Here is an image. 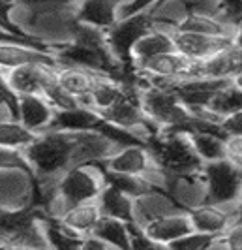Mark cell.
<instances>
[{"mask_svg": "<svg viewBox=\"0 0 242 250\" xmlns=\"http://www.w3.org/2000/svg\"><path fill=\"white\" fill-rule=\"evenodd\" d=\"M235 43L242 47V21L239 23V26H237V34H235Z\"/></svg>", "mask_w": 242, "mask_h": 250, "instance_id": "43", "label": "cell"}, {"mask_svg": "<svg viewBox=\"0 0 242 250\" xmlns=\"http://www.w3.org/2000/svg\"><path fill=\"white\" fill-rule=\"evenodd\" d=\"M130 0H79L75 17L87 25L109 30L120 19V10Z\"/></svg>", "mask_w": 242, "mask_h": 250, "instance_id": "16", "label": "cell"}, {"mask_svg": "<svg viewBox=\"0 0 242 250\" xmlns=\"http://www.w3.org/2000/svg\"><path fill=\"white\" fill-rule=\"evenodd\" d=\"M143 228L147 229V233L150 237L156 239L158 243H162L167 249L173 241H177L182 235L190 233L193 229V224H191L188 209H179V211H171V213L154 218Z\"/></svg>", "mask_w": 242, "mask_h": 250, "instance_id": "15", "label": "cell"}, {"mask_svg": "<svg viewBox=\"0 0 242 250\" xmlns=\"http://www.w3.org/2000/svg\"><path fill=\"white\" fill-rule=\"evenodd\" d=\"M41 228H43V235H45V241H47V247H51V249L72 250L83 247V237L85 235L77 233L75 229L66 226L58 216L45 213V216L41 218Z\"/></svg>", "mask_w": 242, "mask_h": 250, "instance_id": "23", "label": "cell"}, {"mask_svg": "<svg viewBox=\"0 0 242 250\" xmlns=\"http://www.w3.org/2000/svg\"><path fill=\"white\" fill-rule=\"evenodd\" d=\"M98 205L102 209V214L120 218L124 222H137L135 220V198L128 196L126 192L118 190L113 185H105L98 198Z\"/></svg>", "mask_w": 242, "mask_h": 250, "instance_id": "20", "label": "cell"}, {"mask_svg": "<svg viewBox=\"0 0 242 250\" xmlns=\"http://www.w3.org/2000/svg\"><path fill=\"white\" fill-rule=\"evenodd\" d=\"M45 209L36 203L23 209H4L0 207V235L8 239L12 247H47L43 235L41 218Z\"/></svg>", "mask_w": 242, "mask_h": 250, "instance_id": "4", "label": "cell"}, {"mask_svg": "<svg viewBox=\"0 0 242 250\" xmlns=\"http://www.w3.org/2000/svg\"><path fill=\"white\" fill-rule=\"evenodd\" d=\"M175 28L188 30V32H199V34H212V36H235L237 34V26L225 21L222 15L197 12L184 15Z\"/></svg>", "mask_w": 242, "mask_h": 250, "instance_id": "21", "label": "cell"}, {"mask_svg": "<svg viewBox=\"0 0 242 250\" xmlns=\"http://www.w3.org/2000/svg\"><path fill=\"white\" fill-rule=\"evenodd\" d=\"M242 201L235 205H210V203H199L195 207H190L191 224L193 229L212 233V235H223L237 220V211Z\"/></svg>", "mask_w": 242, "mask_h": 250, "instance_id": "11", "label": "cell"}, {"mask_svg": "<svg viewBox=\"0 0 242 250\" xmlns=\"http://www.w3.org/2000/svg\"><path fill=\"white\" fill-rule=\"evenodd\" d=\"M233 83H235L237 87H241V88H242V72H241V74H237L235 77H233Z\"/></svg>", "mask_w": 242, "mask_h": 250, "instance_id": "44", "label": "cell"}, {"mask_svg": "<svg viewBox=\"0 0 242 250\" xmlns=\"http://www.w3.org/2000/svg\"><path fill=\"white\" fill-rule=\"evenodd\" d=\"M220 10L225 21L239 26V23L242 21V0H220Z\"/></svg>", "mask_w": 242, "mask_h": 250, "instance_id": "37", "label": "cell"}, {"mask_svg": "<svg viewBox=\"0 0 242 250\" xmlns=\"http://www.w3.org/2000/svg\"><path fill=\"white\" fill-rule=\"evenodd\" d=\"M19 6L34 10V8H51V6H66V4H75L79 0H17Z\"/></svg>", "mask_w": 242, "mask_h": 250, "instance_id": "41", "label": "cell"}, {"mask_svg": "<svg viewBox=\"0 0 242 250\" xmlns=\"http://www.w3.org/2000/svg\"><path fill=\"white\" fill-rule=\"evenodd\" d=\"M214 249L242 250V222L233 224L223 235H220L214 243Z\"/></svg>", "mask_w": 242, "mask_h": 250, "instance_id": "36", "label": "cell"}, {"mask_svg": "<svg viewBox=\"0 0 242 250\" xmlns=\"http://www.w3.org/2000/svg\"><path fill=\"white\" fill-rule=\"evenodd\" d=\"M60 64H45V62H32L13 68L6 72L8 81L12 88L21 96V94H43L45 87L56 79Z\"/></svg>", "mask_w": 242, "mask_h": 250, "instance_id": "10", "label": "cell"}, {"mask_svg": "<svg viewBox=\"0 0 242 250\" xmlns=\"http://www.w3.org/2000/svg\"><path fill=\"white\" fill-rule=\"evenodd\" d=\"M130 229V249L133 250H152V249H166L162 243H158L156 239H152L147 229L139 224V222H130L128 224Z\"/></svg>", "mask_w": 242, "mask_h": 250, "instance_id": "34", "label": "cell"}, {"mask_svg": "<svg viewBox=\"0 0 242 250\" xmlns=\"http://www.w3.org/2000/svg\"><path fill=\"white\" fill-rule=\"evenodd\" d=\"M147 145L167 177L197 175L203 169L205 162L193 149L188 132L160 130L147 139Z\"/></svg>", "mask_w": 242, "mask_h": 250, "instance_id": "3", "label": "cell"}, {"mask_svg": "<svg viewBox=\"0 0 242 250\" xmlns=\"http://www.w3.org/2000/svg\"><path fill=\"white\" fill-rule=\"evenodd\" d=\"M220 130L225 134V138L231 136H242V109L233 115H227L222 119L220 123Z\"/></svg>", "mask_w": 242, "mask_h": 250, "instance_id": "38", "label": "cell"}, {"mask_svg": "<svg viewBox=\"0 0 242 250\" xmlns=\"http://www.w3.org/2000/svg\"><path fill=\"white\" fill-rule=\"evenodd\" d=\"M116 149V143L94 130H45L23 152L34 169V181L51 183L74 166L107 160Z\"/></svg>", "mask_w": 242, "mask_h": 250, "instance_id": "1", "label": "cell"}, {"mask_svg": "<svg viewBox=\"0 0 242 250\" xmlns=\"http://www.w3.org/2000/svg\"><path fill=\"white\" fill-rule=\"evenodd\" d=\"M92 233H96L98 237L107 241L113 249H120V250L130 249V229H128V222L120 220V218H113V216L102 214L100 222L96 224Z\"/></svg>", "mask_w": 242, "mask_h": 250, "instance_id": "29", "label": "cell"}, {"mask_svg": "<svg viewBox=\"0 0 242 250\" xmlns=\"http://www.w3.org/2000/svg\"><path fill=\"white\" fill-rule=\"evenodd\" d=\"M17 119L28 130L41 134L51 128V123L55 119V107L43 94H21Z\"/></svg>", "mask_w": 242, "mask_h": 250, "instance_id": "17", "label": "cell"}, {"mask_svg": "<svg viewBox=\"0 0 242 250\" xmlns=\"http://www.w3.org/2000/svg\"><path fill=\"white\" fill-rule=\"evenodd\" d=\"M205 183L203 203L210 205H235L242 198V167L222 158L205 162L201 169Z\"/></svg>", "mask_w": 242, "mask_h": 250, "instance_id": "5", "label": "cell"}, {"mask_svg": "<svg viewBox=\"0 0 242 250\" xmlns=\"http://www.w3.org/2000/svg\"><path fill=\"white\" fill-rule=\"evenodd\" d=\"M36 138H38V134L28 130L19 119H15V117L0 119V147L25 150L28 145L34 143Z\"/></svg>", "mask_w": 242, "mask_h": 250, "instance_id": "27", "label": "cell"}, {"mask_svg": "<svg viewBox=\"0 0 242 250\" xmlns=\"http://www.w3.org/2000/svg\"><path fill=\"white\" fill-rule=\"evenodd\" d=\"M32 62L60 64L53 51L39 49V47L13 42V40H0V70L2 72H10L13 68Z\"/></svg>", "mask_w": 242, "mask_h": 250, "instance_id": "13", "label": "cell"}, {"mask_svg": "<svg viewBox=\"0 0 242 250\" xmlns=\"http://www.w3.org/2000/svg\"><path fill=\"white\" fill-rule=\"evenodd\" d=\"M85 250H105V249H113L107 241H103L102 237H98L96 233H89L83 237V247Z\"/></svg>", "mask_w": 242, "mask_h": 250, "instance_id": "42", "label": "cell"}, {"mask_svg": "<svg viewBox=\"0 0 242 250\" xmlns=\"http://www.w3.org/2000/svg\"><path fill=\"white\" fill-rule=\"evenodd\" d=\"M0 104L6 105L10 113L17 119V111H19V94L15 92L8 81L6 72L0 70Z\"/></svg>", "mask_w": 242, "mask_h": 250, "instance_id": "35", "label": "cell"}, {"mask_svg": "<svg viewBox=\"0 0 242 250\" xmlns=\"http://www.w3.org/2000/svg\"><path fill=\"white\" fill-rule=\"evenodd\" d=\"M150 79V77H149ZM158 81V79H152ZM231 79H214V77H188V79H177V81H158L175 90L184 105H188L191 111L195 109H206L212 96Z\"/></svg>", "mask_w": 242, "mask_h": 250, "instance_id": "9", "label": "cell"}, {"mask_svg": "<svg viewBox=\"0 0 242 250\" xmlns=\"http://www.w3.org/2000/svg\"><path fill=\"white\" fill-rule=\"evenodd\" d=\"M43 96L49 100L55 111H62V109H72V107H77L81 105V102L77 96H74L72 92H68L66 88L58 83V79H53L51 83L45 87L43 90Z\"/></svg>", "mask_w": 242, "mask_h": 250, "instance_id": "32", "label": "cell"}, {"mask_svg": "<svg viewBox=\"0 0 242 250\" xmlns=\"http://www.w3.org/2000/svg\"><path fill=\"white\" fill-rule=\"evenodd\" d=\"M17 6H19L17 0H0V30H4V32H8V34H13V36L30 40V42H47V40H41V38L26 32L23 26L17 25V23L13 21L12 12Z\"/></svg>", "mask_w": 242, "mask_h": 250, "instance_id": "30", "label": "cell"}, {"mask_svg": "<svg viewBox=\"0 0 242 250\" xmlns=\"http://www.w3.org/2000/svg\"><path fill=\"white\" fill-rule=\"evenodd\" d=\"M220 235H212V233H205V231H197L191 229L190 233L182 235L177 241H173L167 249L173 250H210L214 249V243Z\"/></svg>", "mask_w": 242, "mask_h": 250, "instance_id": "31", "label": "cell"}, {"mask_svg": "<svg viewBox=\"0 0 242 250\" xmlns=\"http://www.w3.org/2000/svg\"><path fill=\"white\" fill-rule=\"evenodd\" d=\"M100 164L109 171L145 177V179L152 181L154 185L166 188L167 175L164 173V169L158 166L152 150L149 149L147 143H135V145L118 147L107 160H103Z\"/></svg>", "mask_w": 242, "mask_h": 250, "instance_id": "7", "label": "cell"}, {"mask_svg": "<svg viewBox=\"0 0 242 250\" xmlns=\"http://www.w3.org/2000/svg\"><path fill=\"white\" fill-rule=\"evenodd\" d=\"M100 75L105 74H98V72L77 68V66H60L58 72H56V79L68 92L77 96L79 102L83 104L90 96V92H92V88H94Z\"/></svg>", "mask_w": 242, "mask_h": 250, "instance_id": "22", "label": "cell"}, {"mask_svg": "<svg viewBox=\"0 0 242 250\" xmlns=\"http://www.w3.org/2000/svg\"><path fill=\"white\" fill-rule=\"evenodd\" d=\"M190 141L195 152L201 156L203 162H214L225 158V136L222 132L212 130H193L188 132Z\"/></svg>", "mask_w": 242, "mask_h": 250, "instance_id": "25", "label": "cell"}, {"mask_svg": "<svg viewBox=\"0 0 242 250\" xmlns=\"http://www.w3.org/2000/svg\"><path fill=\"white\" fill-rule=\"evenodd\" d=\"M156 23V17L150 10L131 13L120 17L115 25L107 30V43L115 59L126 68H135L133 64V47L147 32H150Z\"/></svg>", "mask_w": 242, "mask_h": 250, "instance_id": "6", "label": "cell"}, {"mask_svg": "<svg viewBox=\"0 0 242 250\" xmlns=\"http://www.w3.org/2000/svg\"><path fill=\"white\" fill-rule=\"evenodd\" d=\"M206 109L210 113H214L216 117L223 119L227 115L241 111L242 109V88L237 87L231 79L229 83H225L223 87L218 90L216 94L212 96L210 104L206 105Z\"/></svg>", "mask_w": 242, "mask_h": 250, "instance_id": "28", "label": "cell"}, {"mask_svg": "<svg viewBox=\"0 0 242 250\" xmlns=\"http://www.w3.org/2000/svg\"><path fill=\"white\" fill-rule=\"evenodd\" d=\"M0 169H17L23 171L30 179H34V169L25 156V152L19 149H10V147H0Z\"/></svg>", "mask_w": 242, "mask_h": 250, "instance_id": "33", "label": "cell"}, {"mask_svg": "<svg viewBox=\"0 0 242 250\" xmlns=\"http://www.w3.org/2000/svg\"><path fill=\"white\" fill-rule=\"evenodd\" d=\"M225 158L242 167V136H231L225 139Z\"/></svg>", "mask_w": 242, "mask_h": 250, "instance_id": "39", "label": "cell"}, {"mask_svg": "<svg viewBox=\"0 0 242 250\" xmlns=\"http://www.w3.org/2000/svg\"><path fill=\"white\" fill-rule=\"evenodd\" d=\"M103 117L89 105H77L72 109L55 111V119L49 130H72V132H83V130H98L102 125Z\"/></svg>", "mask_w": 242, "mask_h": 250, "instance_id": "19", "label": "cell"}, {"mask_svg": "<svg viewBox=\"0 0 242 250\" xmlns=\"http://www.w3.org/2000/svg\"><path fill=\"white\" fill-rule=\"evenodd\" d=\"M171 34L175 42V49L191 61H206L218 55L220 51L235 45V36H212V34H199L179 28H171Z\"/></svg>", "mask_w": 242, "mask_h": 250, "instance_id": "8", "label": "cell"}, {"mask_svg": "<svg viewBox=\"0 0 242 250\" xmlns=\"http://www.w3.org/2000/svg\"><path fill=\"white\" fill-rule=\"evenodd\" d=\"M241 201H242V198H241Z\"/></svg>", "mask_w": 242, "mask_h": 250, "instance_id": "45", "label": "cell"}, {"mask_svg": "<svg viewBox=\"0 0 242 250\" xmlns=\"http://www.w3.org/2000/svg\"><path fill=\"white\" fill-rule=\"evenodd\" d=\"M160 0H130L122 6L120 10V17H126V15H131V13H139L145 12V10H150L158 4Z\"/></svg>", "mask_w": 242, "mask_h": 250, "instance_id": "40", "label": "cell"}, {"mask_svg": "<svg viewBox=\"0 0 242 250\" xmlns=\"http://www.w3.org/2000/svg\"><path fill=\"white\" fill-rule=\"evenodd\" d=\"M197 61H191L188 57L180 55L179 51H171L158 55L150 61L143 62L141 66H135L139 72L158 81H177V79H188L191 75V70Z\"/></svg>", "mask_w": 242, "mask_h": 250, "instance_id": "12", "label": "cell"}, {"mask_svg": "<svg viewBox=\"0 0 242 250\" xmlns=\"http://www.w3.org/2000/svg\"><path fill=\"white\" fill-rule=\"evenodd\" d=\"M105 187V177L100 164H79L64 171L56 179L55 196L47 205V213L53 216L60 214L79 203L96 201Z\"/></svg>", "mask_w": 242, "mask_h": 250, "instance_id": "2", "label": "cell"}, {"mask_svg": "<svg viewBox=\"0 0 242 250\" xmlns=\"http://www.w3.org/2000/svg\"><path fill=\"white\" fill-rule=\"evenodd\" d=\"M66 226H70L72 229H75L81 235H89L94 231L96 224L102 218V209L96 201H87V203H79L70 209H66L60 216H58Z\"/></svg>", "mask_w": 242, "mask_h": 250, "instance_id": "24", "label": "cell"}, {"mask_svg": "<svg viewBox=\"0 0 242 250\" xmlns=\"http://www.w3.org/2000/svg\"><path fill=\"white\" fill-rule=\"evenodd\" d=\"M242 72V47L231 45L227 49L220 51L218 55L197 61L190 77H214V79H233Z\"/></svg>", "mask_w": 242, "mask_h": 250, "instance_id": "14", "label": "cell"}, {"mask_svg": "<svg viewBox=\"0 0 242 250\" xmlns=\"http://www.w3.org/2000/svg\"><path fill=\"white\" fill-rule=\"evenodd\" d=\"M100 166H102V164H100ZM102 169H103V177H105V185H113V187H116L118 190L126 192L128 196H131V198H141V196L156 192V190H167V188H164V187L154 185L152 181H149V179H145V177L109 171V169H105L103 166H102Z\"/></svg>", "mask_w": 242, "mask_h": 250, "instance_id": "26", "label": "cell"}, {"mask_svg": "<svg viewBox=\"0 0 242 250\" xmlns=\"http://www.w3.org/2000/svg\"><path fill=\"white\" fill-rule=\"evenodd\" d=\"M171 51H177L171 28L156 25L150 32H147L135 43V47H133V64L141 66L143 62L150 61L154 57L164 55V53H171Z\"/></svg>", "mask_w": 242, "mask_h": 250, "instance_id": "18", "label": "cell"}]
</instances>
